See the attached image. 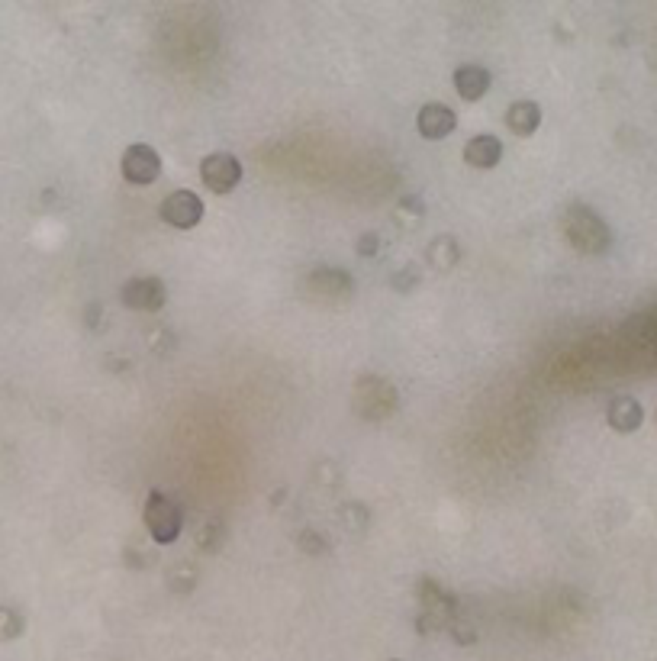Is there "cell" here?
Returning a JSON list of instances; mask_svg holds the SVG:
<instances>
[{"instance_id":"1","label":"cell","mask_w":657,"mask_h":661,"mask_svg":"<svg viewBox=\"0 0 657 661\" xmlns=\"http://www.w3.org/2000/svg\"><path fill=\"white\" fill-rule=\"evenodd\" d=\"M561 229H564V239L571 242L580 255H603L612 246V229L593 207L574 204L564 213Z\"/></svg>"},{"instance_id":"2","label":"cell","mask_w":657,"mask_h":661,"mask_svg":"<svg viewBox=\"0 0 657 661\" xmlns=\"http://www.w3.org/2000/svg\"><path fill=\"white\" fill-rule=\"evenodd\" d=\"M142 520H145V529H149V536L158 545H171V542H178L181 529H184V510L174 497H168L162 491H152L149 500H145Z\"/></svg>"},{"instance_id":"3","label":"cell","mask_w":657,"mask_h":661,"mask_svg":"<svg viewBox=\"0 0 657 661\" xmlns=\"http://www.w3.org/2000/svg\"><path fill=\"white\" fill-rule=\"evenodd\" d=\"M419 603H422V616H419V632H438L445 629L458 613V600L451 597L438 581H422L419 584Z\"/></svg>"},{"instance_id":"4","label":"cell","mask_w":657,"mask_h":661,"mask_svg":"<svg viewBox=\"0 0 657 661\" xmlns=\"http://www.w3.org/2000/svg\"><path fill=\"white\" fill-rule=\"evenodd\" d=\"M355 410L364 420H384L397 410V391L381 378H361L355 387Z\"/></svg>"},{"instance_id":"5","label":"cell","mask_w":657,"mask_h":661,"mask_svg":"<svg viewBox=\"0 0 657 661\" xmlns=\"http://www.w3.org/2000/svg\"><path fill=\"white\" fill-rule=\"evenodd\" d=\"M200 178L213 194H229L239 188L242 181V165L236 155L229 152H213L200 162Z\"/></svg>"},{"instance_id":"6","label":"cell","mask_w":657,"mask_h":661,"mask_svg":"<svg viewBox=\"0 0 657 661\" xmlns=\"http://www.w3.org/2000/svg\"><path fill=\"white\" fill-rule=\"evenodd\" d=\"M123 178L129 184H152L162 175V155H158L152 146H145V142H136V146H129L123 152Z\"/></svg>"},{"instance_id":"7","label":"cell","mask_w":657,"mask_h":661,"mask_svg":"<svg viewBox=\"0 0 657 661\" xmlns=\"http://www.w3.org/2000/svg\"><path fill=\"white\" fill-rule=\"evenodd\" d=\"M162 220L174 229H194L203 220V200L194 191H174L162 200Z\"/></svg>"},{"instance_id":"8","label":"cell","mask_w":657,"mask_h":661,"mask_svg":"<svg viewBox=\"0 0 657 661\" xmlns=\"http://www.w3.org/2000/svg\"><path fill=\"white\" fill-rule=\"evenodd\" d=\"M120 300L129 310H142V313H155L165 307V284L158 278H133L123 284Z\"/></svg>"},{"instance_id":"9","label":"cell","mask_w":657,"mask_h":661,"mask_svg":"<svg viewBox=\"0 0 657 661\" xmlns=\"http://www.w3.org/2000/svg\"><path fill=\"white\" fill-rule=\"evenodd\" d=\"M352 291H355V281L342 268H316L313 275L306 278V294L316 300H342Z\"/></svg>"},{"instance_id":"10","label":"cell","mask_w":657,"mask_h":661,"mask_svg":"<svg viewBox=\"0 0 657 661\" xmlns=\"http://www.w3.org/2000/svg\"><path fill=\"white\" fill-rule=\"evenodd\" d=\"M606 420H609L612 429H616V433L629 436V433H635V429H641V423H645V407H641L632 394H619V397L609 400Z\"/></svg>"},{"instance_id":"11","label":"cell","mask_w":657,"mask_h":661,"mask_svg":"<svg viewBox=\"0 0 657 661\" xmlns=\"http://www.w3.org/2000/svg\"><path fill=\"white\" fill-rule=\"evenodd\" d=\"M416 126H419V133L426 136V139H445V136L455 133L458 117H455V110H451L448 104H426V107L419 110Z\"/></svg>"},{"instance_id":"12","label":"cell","mask_w":657,"mask_h":661,"mask_svg":"<svg viewBox=\"0 0 657 661\" xmlns=\"http://www.w3.org/2000/svg\"><path fill=\"white\" fill-rule=\"evenodd\" d=\"M500 158H503V142L496 139V136H490V133L474 136L464 146V162L471 165V168H477V171L496 168V165H500Z\"/></svg>"},{"instance_id":"13","label":"cell","mask_w":657,"mask_h":661,"mask_svg":"<svg viewBox=\"0 0 657 661\" xmlns=\"http://www.w3.org/2000/svg\"><path fill=\"white\" fill-rule=\"evenodd\" d=\"M455 91L464 97V100H480L487 91H490V84H493V75L484 68V65H461V68H455Z\"/></svg>"},{"instance_id":"14","label":"cell","mask_w":657,"mask_h":661,"mask_svg":"<svg viewBox=\"0 0 657 661\" xmlns=\"http://www.w3.org/2000/svg\"><path fill=\"white\" fill-rule=\"evenodd\" d=\"M506 126L509 133L516 136H532L538 126H542V107L535 100H516L513 107L506 110Z\"/></svg>"},{"instance_id":"15","label":"cell","mask_w":657,"mask_h":661,"mask_svg":"<svg viewBox=\"0 0 657 661\" xmlns=\"http://www.w3.org/2000/svg\"><path fill=\"white\" fill-rule=\"evenodd\" d=\"M426 258H429V265H435L438 271H448V268L458 265L461 249H458V242L451 239V236H438V239H432V246L426 249Z\"/></svg>"},{"instance_id":"16","label":"cell","mask_w":657,"mask_h":661,"mask_svg":"<svg viewBox=\"0 0 657 661\" xmlns=\"http://www.w3.org/2000/svg\"><path fill=\"white\" fill-rule=\"evenodd\" d=\"M23 616L13 610V607H0V642H13L23 636Z\"/></svg>"},{"instance_id":"17","label":"cell","mask_w":657,"mask_h":661,"mask_svg":"<svg viewBox=\"0 0 657 661\" xmlns=\"http://www.w3.org/2000/svg\"><path fill=\"white\" fill-rule=\"evenodd\" d=\"M223 539H226V529L219 526V520H213V523L207 526V533H203V539H197V542H200L207 552H216V549H219V542H223Z\"/></svg>"},{"instance_id":"18","label":"cell","mask_w":657,"mask_h":661,"mask_svg":"<svg viewBox=\"0 0 657 661\" xmlns=\"http://www.w3.org/2000/svg\"><path fill=\"white\" fill-rule=\"evenodd\" d=\"M300 549H306L310 555H319V552H326L329 545H326V539L319 536V533H313V529H306V533L300 536Z\"/></svg>"},{"instance_id":"19","label":"cell","mask_w":657,"mask_h":661,"mask_svg":"<svg viewBox=\"0 0 657 661\" xmlns=\"http://www.w3.org/2000/svg\"><path fill=\"white\" fill-rule=\"evenodd\" d=\"M355 249H358V255L371 258V255L381 252V236H377V233H364V236L358 239V246H355Z\"/></svg>"},{"instance_id":"20","label":"cell","mask_w":657,"mask_h":661,"mask_svg":"<svg viewBox=\"0 0 657 661\" xmlns=\"http://www.w3.org/2000/svg\"><path fill=\"white\" fill-rule=\"evenodd\" d=\"M419 284V271L416 268H410V271H397V275H393V287H397V291H413V287Z\"/></svg>"},{"instance_id":"21","label":"cell","mask_w":657,"mask_h":661,"mask_svg":"<svg viewBox=\"0 0 657 661\" xmlns=\"http://www.w3.org/2000/svg\"><path fill=\"white\" fill-rule=\"evenodd\" d=\"M654 420H657V410H654Z\"/></svg>"},{"instance_id":"22","label":"cell","mask_w":657,"mask_h":661,"mask_svg":"<svg viewBox=\"0 0 657 661\" xmlns=\"http://www.w3.org/2000/svg\"><path fill=\"white\" fill-rule=\"evenodd\" d=\"M393 661H397V658H393Z\"/></svg>"}]
</instances>
